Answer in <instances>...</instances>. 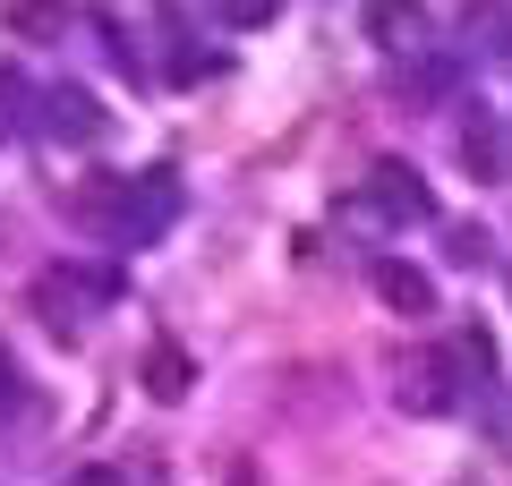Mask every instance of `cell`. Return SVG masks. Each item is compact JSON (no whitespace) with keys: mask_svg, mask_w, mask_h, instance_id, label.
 <instances>
[{"mask_svg":"<svg viewBox=\"0 0 512 486\" xmlns=\"http://www.w3.org/2000/svg\"><path fill=\"white\" fill-rule=\"evenodd\" d=\"M180 180L171 171H120V180H86L77 188V222L111 248H154V239L180 222Z\"/></svg>","mask_w":512,"mask_h":486,"instance_id":"6da1fadb","label":"cell"},{"mask_svg":"<svg viewBox=\"0 0 512 486\" xmlns=\"http://www.w3.org/2000/svg\"><path fill=\"white\" fill-rule=\"evenodd\" d=\"M350 214L384 222V231H419V222H436V188H427L410 162H376L359 180V197H350Z\"/></svg>","mask_w":512,"mask_h":486,"instance_id":"7a4b0ae2","label":"cell"},{"mask_svg":"<svg viewBox=\"0 0 512 486\" xmlns=\"http://www.w3.org/2000/svg\"><path fill=\"white\" fill-rule=\"evenodd\" d=\"M111 273H86V265H52L35 282V307H43V324H52V333H77V324H86V307L94 299H111Z\"/></svg>","mask_w":512,"mask_h":486,"instance_id":"3957f363","label":"cell"},{"mask_svg":"<svg viewBox=\"0 0 512 486\" xmlns=\"http://www.w3.org/2000/svg\"><path fill=\"white\" fill-rule=\"evenodd\" d=\"M359 26H367V43H376V52H393V60H419L427 43H436V18H427L419 0H367L359 9Z\"/></svg>","mask_w":512,"mask_h":486,"instance_id":"277c9868","label":"cell"},{"mask_svg":"<svg viewBox=\"0 0 512 486\" xmlns=\"http://www.w3.org/2000/svg\"><path fill=\"white\" fill-rule=\"evenodd\" d=\"M367 282H376V299L393 307L402 324H427V316H436V273L410 265V256H376V265H367Z\"/></svg>","mask_w":512,"mask_h":486,"instance_id":"5b68a950","label":"cell"},{"mask_svg":"<svg viewBox=\"0 0 512 486\" xmlns=\"http://www.w3.org/2000/svg\"><path fill=\"white\" fill-rule=\"evenodd\" d=\"M453 401H461V376H453V359H444V350H436V359H419V367L402 376V410H410V418H444Z\"/></svg>","mask_w":512,"mask_h":486,"instance_id":"8992f818","label":"cell"},{"mask_svg":"<svg viewBox=\"0 0 512 486\" xmlns=\"http://www.w3.org/2000/svg\"><path fill=\"white\" fill-rule=\"evenodd\" d=\"M43 103H52V137L60 145H94V137H103V103H94L86 86H52Z\"/></svg>","mask_w":512,"mask_h":486,"instance_id":"52a82bcc","label":"cell"},{"mask_svg":"<svg viewBox=\"0 0 512 486\" xmlns=\"http://www.w3.org/2000/svg\"><path fill=\"white\" fill-rule=\"evenodd\" d=\"M0 26L18 43H60L69 35V0H0Z\"/></svg>","mask_w":512,"mask_h":486,"instance_id":"ba28073f","label":"cell"},{"mask_svg":"<svg viewBox=\"0 0 512 486\" xmlns=\"http://www.w3.org/2000/svg\"><path fill=\"white\" fill-rule=\"evenodd\" d=\"M137 376H146V393H154V401H180L188 384H197V367H188V350H180V342H154Z\"/></svg>","mask_w":512,"mask_h":486,"instance_id":"9c48e42d","label":"cell"},{"mask_svg":"<svg viewBox=\"0 0 512 486\" xmlns=\"http://www.w3.org/2000/svg\"><path fill=\"white\" fill-rule=\"evenodd\" d=\"M444 359H453V376H470V384H495V342H487V324H453Z\"/></svg>","mask_w":512,"mask_h":486,"instance_id":"30bf717a","label":"cell"},{"mask_svg":"<svg viewBox=\"0 0 512 486\" xmlns=\"http://www.w3.org/2000/svg\"><path fill=\"white\" fill-rule=\"evenodd\" d=\"M461 162L495 180V171H504V128H495V120H470V128H461Z\"/></svg>","mask_w":512,"mask_h":486,"instance_id":"8fae6325","label":"cell"},{"mask_svg":"<svg viewBox=\"0 0 512 486\" xmlns=\"http://www.w3.org/2000/svg\"><path fill=\"white\" fill-rule=\"evenodd\" d=\"M282 0H222V26H274Z\"/></svg>","mask_w":512,"mask_h":486,"instance_id":"7c38bea8","label":"cell"},{"mask_svg":"<svg viewBox=\"0 0 512 486\" xmlns=\"http://www.w3.org/2000/svg\"><path fill=\"white\" fill-rule=\"evenodd\" d=\"M26 410V376H18V359L0 350V418H18Z\"/></svg>","mask_w":512,"mask_h":486,"instance_id":"4fadbf2b","label":"cell"},{"mask_svg":"<svg viewBox=\"0 0 512 486\" xmlns=\"http://www.w3.org/2000/svg\"><path fill=\"white\" fill-rule=\"evenodd\" d=\"M18 103H26V86L9 69H0V137H9V128H18Z\"/></svg>","mask_w":512,"mask_h":486,"instance_id":"5bb4252c","label":"cell"},{"mask_svg":"<svg viewBox=\"0 0 512 486\" xmlns=\"http://www.w3.org/2000/svg\"><path fill=\"white\" fill-rule=\"evenodd\" d=\"M495 444L512 452V393H495Z\"/></svg>","mask_w":512,"mask_h":486,"instance_id":"9a60e30c","label":"cell"},{"mask_svg":"<svg viewBox=\"0 0 512 486\" xmlns=\"http://www.w3.org/2000/svg\"><path fill=\"white\" fill-rule=\"evenodd\" d=\"M69 486H120V469H77Z\"/></svg>","mask_w":512,"mask_h":486,"instance_id":"2e32d148","label":"cell"},{"mask_svg":"<svg viewBox=\"0 0 512 486\" xmlns=\"http://www.w3.org/2000/svg\"><path fill=\"white\" fill-rule=\"evenodd\" d=\"M171 9H188V0H171Z\"/></svg>","mask_w":512,"mask_h":486,"instance_id":"e0dca14e","label":"cell"}]
</instances>
